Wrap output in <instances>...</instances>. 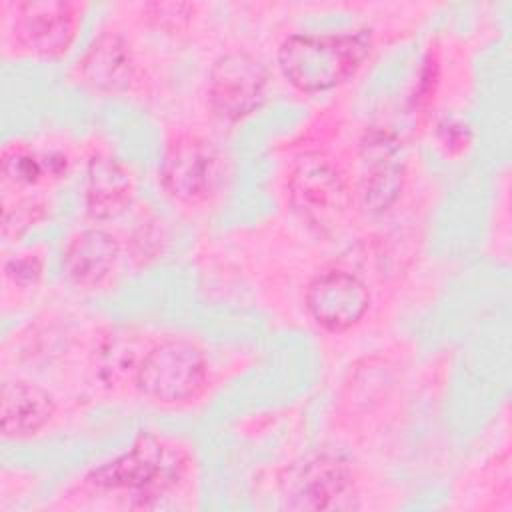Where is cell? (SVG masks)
Masks as SVG:
<instances>
[{
    "instance_id": "6da1fadb",
    "label": "cell",
    "mask_w": 512,
    "mask_h": 512,
    "mask_svg": "<svg viewBox=\"0 0 512 512\" xmlns=\"http://www.w3.org/2000/svg\"><path fill=\"white\" fill-rule=\"evenodd\" d=\"M372 46L368 30L344 34H292L278 48L284 78L302 92L340 86L366 60Z\"/></svg>"
},
{
    "instance_id": "7a4b0ae2",
    "label": "cell",
    "mask_w": 512,
    "mask_h": 512,
    "mask_svg": "<svg viewBox=\"0 0 512 512\" xmlns=\"http://www.w3.org/2000/svg\"><path fill=\"white\" fill-rule=\"evenodd\" d=\"M188 468L182 448L156 436H142L122 456L92 470L88 482L100 490L130 498L132 506L144 508L172 490Z\"/></svg>"
},
{
    "instance_id": "3957f363",
    "label": "cell",
    "mask_w": 512,
    "mask_h": 512,
    "mask_svg": "<svg viewBox=\"0 0 512 512\" xmlns=\"http://www.w3.org/2000/svg\"><path fill=\"white\" fill-rule=\"evenodd\" d=\"M134 382L152 402L184 404L204 390L208 364L196 344L184 338H166L142 356Z\"/></svg>"
},
{
    "instance_id": "277c9868",
    "label": "cell",
    "mask_w": 512,
    "mask_h": 512,
    "mask_svg": "<svg viewBox=\"0 0 512 512\" xmlns=\"http://www.w3.org/2000/svg\"><path fill=\"white\" fill-rule=\"evenodd\" d=\"M294 212L318 232L334 230L348 212L350 192L340 170L322 156H304L288 180Z\"/></svg>"
},
{
    "instance_id": "5b68a950",
    "label": "cell",
    "mask_w": 512,
    "mask_h": 512,
    "mask_svg": "<svg viewBox=\"0 0 512 512\" xmlns=\"http://www.w3.org/2000/svg\"><path fill=\"white\" fill-rule=\"evenodd\" d=\"M266 88V66L246 50H232L222 54L210 68L208 102L216 116L238 122L260 108Z\"/></svg>"
},
{
    "instance_id": "8992f818",
    "label": "cell",
    "mask_w": 512,
    "mask_h": 512,
    "mask_svg": "<svg viewBox=\"0 0 512 512\" xmlns=\"http://www.w3.org/2000/svg\"><path fill=\"white\" fill-rule=\"evenodd\" d=\"M160 178L166 192L178 202H204L218 186L220 156L208 140L182 134L168 144Z\"/></svg>"
},
{
    "instance_id": "52a82bcc",
    "label": "cell",
    "mask_w": 512,
    "mask_h": 512,
    "mask_svg": "<svg viewBox=\"0 0 512 512\" xmlns=\"http://www.w3.org/2000/svg\"><path fill=\"white\" fill-rule=\"evenodd\" d=\"M16 42L40 58H58L74 42L80 8L62 0H28L12 6Z\"/></svg>"
},
{
    "instance_id": "ba28073f",
    "label": "cell",
    "mask_w": 512,
    "mask_h": 512,
    "mask_svg": "<svg viewBox=\"0 0 512 512\" xmlns=\"http://www.w3.org/2000/svg\"><path fill=\"white\" fill-rule=\"evenodd\" d=\"M360 194L366 210L386 212L404 184V150L400 138L382 126H370L360 140Z\"/></svg>"
},
{
    "instance_id": "9c48e42d",
    "label": "cell",
    "mask_w": 512,
    "mask_h": 512,
    "mask_svg": "<svg viewBox=\"0 0 512 512\" xmlns=\"http://www.w3.org/2000/svg\"><path fill=\"white\" fill-rule=\"evenodd\" d=\"M350 466L336 454L306 460L288 482L286 506L298 510H348L356 506Z\"/></svg>"
},
{
    "instance_id": "30bf717a",
    "label": "cell",
    "mask_w": 512,
    "mask_h": 512,
    "mask_svg": "<svg viewBox=\"0 0 512 512\" xmlns=\"http://www.w3.org/2000/svg\"><path fill=\"white\" fill-rule=\"evenodd\" d=\"M368 306V286L346 270H326L318 274L306 290L310 316L330 332H344L358 324Z\"/></svg>"
},
{
    "instance_id": "8fae6325",
    "label": "cell",
    "mask_w": 512,
    "mask_h": 512,
    "mask_svg": "<svg viewBox=\"0 0 512 512\" xmlns=\"http://www.w3.org/2000/svg\"><path fill=\"white\" fill-rule=\"evenodd\" d=\"M78 80L94 92H122L134 80L130 44L118 32H100L76 66Z\"/></svg>"
},
{
    "instance_id": "7c38bea8",
    "label": "cell",
    "mask_w": 512,
    "mask_h": 512,
    "mask_svg": "<svg viewBox=\"0 0 512 512\" xmlns=\"http://www.w3.org/2000/svg\"><path fill=\"white\" fill-rule=\"evenodd\" d=\"M120 258L118 240L100 228H88L72 236L62 252V272L78 288L104 284Z\"/></svg>"
},
{
    "instance_id": "4fadbf2b",
    "label": "cell",
    "mask_w": 512,
    "mask_h": 512,
    "mask_svg": "<svg viewBox=\"0 0 512 512\" xmlns=\"http://www.w3.org/2000/svg\"><path fill=\"white\" fill-rule=\"evenodd\" d=\"M54 414L52 396L38 384L10 380L2 386L0 426L6 438H28L42 430Z\"/></svg>"
},
{
    "instance_id": "5bb4252c",
    "label": "cell",
    "mask_w": 512,
    "mask_h": 512,
    "mask_svg": "<svg viewBox=\"0 0 512 512\" xmlns=\"http://www.w3.org/2000/svg\"><path fill=\"white\" fill-rule=\"evenodd\" d=\"M134 194L130 170L114 156H94L86 170V208L94 218H114L124 212Z\"/></svg>"
},
{
    "instance_id": "9a60e30c",
    "label": "cell",
    "mask_w": 512,
    "mask_h": 512,
    "mask_svg": "<svg viewBox=\"0 0 512 512\" xmlns=\"http://www.w3.org/2000/svg\"><path fill=\"white\" fill-rule=\"evenodd\" d=\"M96 352L98 374L108 386L124 384L130 378H136L140 360L144 356L138 354L140 338L130 326L110 328V332L98 344Z\"/></svg>"
},
{
    "instance_id": "2e32d148",
    "label": "cell",
    "mask_w": 512,
    "mask_h": 512,
    "mask_svg": "<svg viewBox=\"0 0 512 512\" xmlns=\"http://www.w3.org/2000/svg\"><path fill=\"white\" fill-rule=\"evenodd\" d=\"M2 176L14 186H30L46 178L44 154L38 156L22 146L4 150L2 156Z\"/></svg>"
},
{
    "instance_id": "e0dca14e",
    "label": "cell",
    "mask_w": 512,
    "mask_h": 512,
    "mask_svg": "<svg viewBox=\"0 0 512 512\" xmlns=\"http://www.w3.org/2000/svg\"><path fill=\"white\" fill-rule=\"evenodd\" d=\"M44 216V204L38 200H18L2 212V236L16 240L24 236Z\"/></svg>"
},
{
    "instance_id": "ac0fdd59",
    "label": "cell",
    "mask_w": 512,
    "mask_h": 512,
    "mask_svg": "<svg viewBox=\"0 0 512 512\" xmlns=\"http://www.w3.org/2000/svg\"><path fill=\"white\" fill-rule=\"evenodd\" d=\"M194 14V6L178 2H156L146 6V16L162 30H178L188 24Z\"/></svg>"
},
{
    "instance_id": "d6986e66",
    "label": "cell",
    "mask_w": 512,
    "mask_h": 512,
    "mask_svg": "<svg viewBox=\"0 0 512 512\" xmlns=\"http://www.w3.org/2000/svg\"><path fill=\"white\" fill-rule=\"evenodd\" d=\"M436 138H438V144L446 150V154L450 156H458L462 152H466L472 144V132L470 128L460 122V120H442L438 122L436 126Z\"/></svg>"
},
{
    "instance_id": "ffe728a7",
    "label": "cell",
    "mask_w": 512,
    "mask_h": 512,
    "mask_svg": "<svg viewBox=\"0 0 512 512\" xmlns=\"http://www.w3.org/2000/svg\"><path fill=\"white\" fill-rule=\"evenodd\" d=\"M4 272L14 284H20V286L36 284L42 276V258L38 254H20L6 262Z\"/></svg>"
},
{
    "instance_id": "44dd1931",
    "label": "cell",
    "mask_w": 512,
    "mask_h": 512,
    "mask_svg": "<svg viewBox=\"0 0 512 512\" xmlns=\"http://www.w3.org/2000/svg\"><path fill=\"white\" fill-rule=\"evenodd\" d=\"M438 84V58L436 54L430 50L422 62L420 68V80L416 84V94H414V102L420 108H428L432 102V94L436 90Z\"/></svg>"
}]
</instances>
